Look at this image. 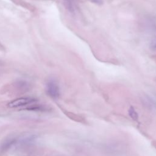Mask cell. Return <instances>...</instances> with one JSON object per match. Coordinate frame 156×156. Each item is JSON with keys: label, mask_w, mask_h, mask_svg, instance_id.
Returning <instances> with one entry per match:
<instances>
[{"label": "cell", "mask_w": 156, "mask_h": 156, "mask_svg": "<svg viewBox=\"0 0 156 156\" xmlns=\"http://www.w3.org/2000/svg\"><path fill=\"white\" fill-rule=\"evenodd\" d=\"M37 102V99L32 97H23L15 99L8 104V107L10 108L24 107L35 104Z\"/></svg>", "instance_id": "1"}, {"label": "cell", "mask_w": 156, "mask_h": 156, "mask_svg": "<svg viewBox=\"0 0 156 156\" xmlns=\"http://www.w3.org/2000/svg\"><path fill=\"white\" fill-rule=\"evenodd\" d=\"M92 2L96 4H101L102 3V0H91Z\"/></svg>", "instance_id": "9"}, {"label": "cell", "mask_w": 156, "mask_h": 156, "mask_svg": "<svg viewBox=\"0 0 156 156\" xmlns=\"http://www.w3.org/2000/svg\"><path fill=\"white\" fill-rule=\"evenodd\" d=\"M66 9L70 13H75L77 9V3L76 0H63Z\"/></svg>", "instance_id": "5"}, {"label": "cell", "mask_w": 156, "mask_h": 156, "mask_svg": "<svg viewBox=\"0 0 156 156\" xmlns=\"http://www.w3.org/2000/svg\"><path fill=\"white\" fill-rule=\"evenodd\" d=\"M129 115L130 116V117L135 121H137L138 119V114L137 113V112L136 111V110L133 107H130L129 109Z\"/></svg>", "instance_id": "6"}, {"label": "cell", "mask_w": 156, "mask_h": 156, "mask_svg": "<svg viewBox=\"0 0 156 156\" xmlns=\"http://www.w3.org/2000/svg\"><path fill=\"white\" fill-rule=\"evenodd\" d=\"M25 110H30V111H35V112H48L49 111V108L48 106L41 105V104H32L29 106H27L25 108Z\"/></svg>", "instance_id": "4"}, {"label": "cell", "mask_w": 156, "mask_h": 156, "mask_svg": "<svg viewBox=\"0 0 156 156\" xmlns=\"http://www.w3.org/2000/svg\"><path fill=\"white\" fill-rule=\"evenodd\" d=\"M146 104L148 107H149V108H156V102H154L152 99H149L148 98L146 99Z\"/></svg>", "instance_id": "7"}, {"label": "cell", "mask_w": 156, "mask_h": 156, "mask_svg": "<svg viewBox=\"0 0 156 156\" xmlns=\"http://www.w3.org/2000/svg\"><path fill=\"white\" fill-rule=\"evenodd\" d=\"M47 94L52 99H57L60 95V91L57 82L53 80H49L46 84Z\"/></svg>", "instance_id": "2"}, {"label": "cell", "mask_w": 156, "mask_h": 156, "mask_svg": "<svg viewBox=\"0 0 156 156\" xmlns=\"http://www.w3.org/2000/svg\"><path fill=\"white\" fill-rule=\"evenodd\" d=\"M16 142H17V140L15 138H10L5 140L1 145L0 151L1 152H5V151L9 150Z\"/></svg>", "instance_id": "3"}, {"label": "cell", "mask_w": 156, "mask_h": 156, "mask_svg": "<svg viewBox=\"0 0 156 156\" xmlns=\"http://www.w3.org/2000/svg\"><path fill=\"white\" fill-rule=\"evenodd\" d=\"M150 48L153 51L156 52V38H154L150 44Z\"/></svg>", "instance_id": "8"}]
</instances>
